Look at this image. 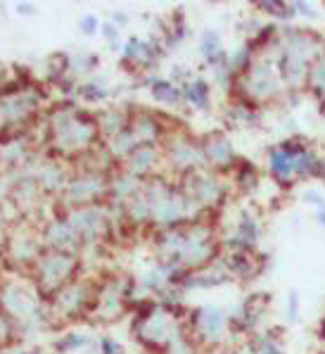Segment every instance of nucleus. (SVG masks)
<instances>
[{"label": "nucleus", "mask_w": 325, "mask_h": 354, "mask_svg": "<svg viewBox=\"0 0 325 354\" xmlns=\"http://www.w3.org/2000/svg\"><path fill=\"white\" fill-rule=\"evenodd\" d=\"M102 34L107 36V41H110L112 48L117 46V26H115V21H107V24H102Z\"/></svg>", "instance_id": "a878e982"}, {"label": "nucleus", "mask_w": 325, "mask_h": 354, "mask_svg": "<svg viewBox=\"0 0 325 354\" xmlns=\"http://www.w3.org/2000/svg\"><path fill=\"white\" fill-rule=\"evenodd\" d=\"M34 178H36V183H39L43 195H55V198H59V195L64 193V188H67L72 174H69V169L62 160L48 157V160L39 162V169H36Z\"/></svg>", "instance_id": "f8f14e48"}, {"label": "nucleus", "mask_w": 325, "mask_h": 354, "mask_svg": "<svg viewBox=\"0 0 325 354\" xmlns=\"http://www.w3.org/2000/svg\"><path fill=\"white\" fill-rule=\"evenodd\" d=\"M36 157L34 138L29 131H8L0 133V169L19 171Z\"/></svg>", "instance_id": "6e6552de"}, {"label": "nucleus", "mask_w": 325, "mask_h": 354, "mask_svg": "<svg viewBox=\"0 0 325 354\" xmlns=\"http://www.w3.org/2000/svg\"><path fill=\"white\" fill-rule=\"evenodd\" d=\"M31 281L41 299H50L64 286L77 281L81 276L79 252H59V250H43L36 264L31 266Z\"/></svg>", "instance_id": "7ed1b4c3"}, {"label": "nucleus", "mask_w": 325, "mask_h": 354, "mask_svg": "<svg viewBox=\"0 0 325 354\" xmlns=\"http://www.w3.org/2000/svg\"><path fill=\"white\" fill-rule=\"evenodd\" d=\"M204 160H209L211 165H228L233 160V150H230V143L226 138H221V136H214V138H207V143H204Z\"/></svg>", "instance_id": "2eb2a0df"}, {"label": "nucleus", "mask_w": 325, "mask_h": 354, "mask_svg": "<svg viewBox=\"0 0 325 354\" xmlns=\"http://www.w3.org/2000/svg\"><path fill=\"white\" fill-rule=\"evenodd\" d=\"M90 337L83 333H77V330H69L62 337H57L55 342V352L57 354H69V352H77V350H86L90 345Z\"/></svg>", "instance_id": "a211bd4d"}, {"label": "nucleus", "mask_w": 325, "mask_h": 354, "mask_svg": "<svg viewBox=\"0 0 325 354\" xmlns=\"http://www.w3.org/2000/svg\"><path fill=\"white\" fill-rule=\"evenodd\" d=\"M41 243L46 250H59V252H79L81 241L72 224L67 221L64 212H55L50 221H46L41 228Z\"/></svg>", "instance_id": "9d476101"}, {"label": "nucleus", "mask_w": 325, "mask_h": 354, "mask_svg": "<svg viewBox=\"0 0 325 354\" xmlns=\"http://www.w3.org/2000/svg\"><path fill=\"white\" fill-rule=\"evenodd\" d=\"M254 350H257V354H280V350L275 347V342H270V340H259Z\"/></svg>", "instance_id": "393cba45"}, {"label": "nucleus", "mask_w": 325, "mask_h": 354, "mask_svg": "<svg viewBox=\"0 0 325 354\" xmlns=\"http://www.w3.org/2000/svg\"><path fill=\"white\" fill-rule=\"evenodd\" d=\"M19 340H21V335H19L17 324H14L5 312H0V352L12 350Z\"/></svg>", "instance_id": "6ab92c4d"}, {"label": "nucleus", "mask_w": 325, "mask_h": 354, "mask_svg": "<svg viewBox=\"0 0 325 354\" xmlns=\"http://www.w3.org/2000/svg\"><path fill=\"white\" fill-rule=\"evenodd\" d=\"M97 19L93 17V15H88V17H83L79 21V29H81V34H86V36H93L95 31H97Z\"/></svg>", "instance_id": "b1692460"}, {"label": "nucleus", "mask_w": 325, "mask_h": 354, "mask_svg": "<svg viewBox=\"0 0 325 354\" xmlns=\"http://www.w3.org/2000/svg\"><path fill=\"white\" fill-rule=\"evenodd\" d=\"M97 67V55L90 53H77V55H69V76L79 79V76H88Z\"/></svg>", "instance_id": "412c9836"}, {"label": "nucleus", "mask_w": 325, "mask_h": 354, "mask_svg": "<svg viewBox=\"0 0 325 354\" xmlns=\"http://www.w3.org/2000/svg\"><path fill=\"white\" fill-rule=\"evenodd\" d=\"M155 162H157V150L152 145H138L126 157V165H128L126 171H131L133 176H140V174H148L155 167Z\"/></svg>", "instance_id": "4468645a"}, {"label": "nucleus", "mask_w": 325, "mask_h": 354, "mask_svg": "<svg viewBox=\"0 0 325 354\" xmlns=\"http://www.w3.org/2000/svg\"><path fill=\"white\" fill-rule=\"evenodd\" d=\"M10 190H12V183H10V178L8 176H0V203L8 198Z\"/></svg>", "instance_id": "bb28decb"}, {"label": "nucleus", "mask_w": 325, "mask_h": 354, "mask_svg": "<svg viewBox=\"0 0 325 354\" xmlns=\"http://www.w3.org/2000/svg\"><path fill=\"white\" fill-rule=\"evenodd\" d=\"M67 221L77 231L81 248L95 245L102 238V233L107 231V212L100 205L90 207H79V209H67L64 212Z\"/></svg>", "instance_id": "1a4fd4ad"}, {"label": "nucleus", "mask_w": 325, "mask_h": 354, "mask_svg": "<svg viewBox=\"0 0 325 354\" xmlns=\"http://www.w3.org/2000/svg\"><path fill=\"white\" fill-rule=\"evenodd\" d=\"M97 129H100V136H105L107 140H112L115 136H119L121 131L128 129L131 124V114H124L121 110H107L97 114Z\"/></svg>", "instance_id": "ddd939ff"}, {"label": "nucleus", "mask_w": 325, "mask_h": 354, "mask_svg": "<svg viewBox=\"0 0 325 354\" xmlns=\"http://www.w3.org/2000/svg\"><path fill=\"white\" fill-rule=\"evenodd\" d=\"M190 190L202 205H214L221 198V186L214 176H195Z\"/></svg>", "instance_id": "dca6fc26"}, {"label": "nucleus", "mask_w": 325, "mask_h": 354, "mask_svg": "<svg viewBox=\"0 0 325 354\" xmlns=\"http://www.w3.org/2000/svg\"><path fill=\"white\" fill-rule=\"evenodd\" d=\"M107 188H110V174L79 169V171L72 174V178H69L64 193L57 198L59 212L100 205L102 200L107 198Z\"/></svg>", "instance_id": "423d86ee"}, {"label": "nucleus", "mask_w": 325, "mask_h": 354, "mask_svg": "<svg viewBox=\"0 0 325 354\" xmlns=\"http://www.w3.org/2000/svg\"><path fill=\"white\" fill-rule=\"evenodd\" d=\"M110 95L107 91V81L102 76H90L88 81L77 86V97H81L83 102H102Z\"/></svg>", "instance_id": "f3484780"}, {"label": "nucleus", "mask_w": 325, "mask_h": 354, "mask_svg": "<svg viewBox=\"0 0 325 354\" xmlns=\"http://www.w3.org/2000/svg\"><path fill=\"white\" fill-rule=\"evenodd\" d=\"M183 93H186V100L197 107V110H207L209 107V86L202 79H193Z\"/></svg>", "instance_id": "aec40b11"}, {"label": "nucleus", "mask_w": 325, "mask_h": 354, "mask_svg": "<svg viewBox=\"0 0 325 354\" xmlns=\"http://www.w3.org/2000/svg\"><path fill=\"white\" fill-rule=\"evenodd\" d=\"M193 335L202 345H216L226 333V317L219 307H199L193 312Z\"/></svg>", "instance_id": "9b49d317"}, {"label": "nucleus", "mask_w": 325, "mask_h": 354, "mask_svg": "<svg viewBox=\"0 0 325 354\" xmlns=\"http://www.w3.org/2000/svg\"><path fill=\"white\" fill-rule=\"evenodd\" d=\"M150 88H152V95L161 102H176L178 95H181V91H178L171 81H164V79L150 81Z\"/></svg>", "instance_id": "4be33fe9"}, {"label": "nucleus", "mask_w": 325, "mask_h": 354, "mask_svg": "<svg viewBox=\"0 0 325 354\" xmlns=\"http://www.w3.org/2000/svg\"><path fill=\"white\" fill-rule=\"evenodd\" d=\"M135 290V283L126 276H110L95 283V304L90 319L97 324H112L126 314L128 299Z\"/></svg>", "instance_id": "39448f33"}, {"label": "nucleus", "mask_w": 325, "mask_h": 354, "mask_svg": "<svg viewBox=\"0 0 325 354\" xmlns=\"http://www.w3.org/2000/svg\"><path fill=\"white\" fill-rule=\"evenodd\" d=\"M43 243H41V233L31 231V228H14L12 233L5 241V259L10 266L14 269H26L31 271V266L36 264V259L43 252Z\"/></svg>", "instance_id": "0eeeda50"}, {"label": "nucleus", "mask_w": 325, "mask_h": 354, "mask_svg": "<svg viewBox=\"0 0 325 354\" xmlns=\"http://www.w3.org/2000/svg\"><path fill=\"white\" fill-rule=\"evenodd\" d=\"M46 140L50 157L77 162L86 152L97 148L100 129L95 114L79 110L72 100H59L46 114Z\"/></svg>", "instance_id": "f257e3e1"}, {"label": "nucleus", "mask_w": 325, "mask_h": 354, "mask_svg": "<svg viewBox=\"0 0 325 354\" xmlns=\"http://www.w3.org/2000/svg\"><path fill=\"white\" fill-rule=\"evenodd\" d=\"M95 304V281L79 279L64 286L57 295L48 299L55 324H77V321L90 319Z\"/></svg>", "instance_id": "20e7f679"}, {"label": "nucleus", "mask_w": 325, "mask_h": 354, "mask_svg": "<svg viewBox=\"0 0 325 354\" xmlns=\"http://www.w3.org/2000/svg\"><path fill=\"white\" fill-rule=\"evenodd\" d=\"M12 354H41V352H29V350H19V352H12Z\"/></svg>", "instance_id": "c85d7f7f"}, {"label": "nucleus", "mask_w": 325, "mask_h": 354, "mask_svg": "<svg viewBox=\"0 0 325 354\" xmlns=\"http://www.w3.org/2000/svg\"><path fill=\"white\" fill-rule=\"evenodd\" d=\"M46 102V88L31 76H10L0 81V133L29 131Z\"/></svg>", "instance_id": "f03ea898"}, {"label": "nucleus", "mask_w": 325, "mask_h": 354, "mask_svg": "<svg viewBox=\"0 0 325 354\" xmlns=\"http://www.w3.org/2000/svg\"><path fill=\"white\" fill-rule=\"evenodd\" d=\"M97 350H100V354H124L121 345L117 340H112V337H100Z\"/></svg>", "instance_id": "5701e85b"}, {"label": "nucleus", "mask_w": 325, "mask_h": 354, "mask_svg": "<svg viewBox=\"0 0 325 354\" xmlns=\"http://www.w3.org/2000/svg\"><path fill=\"white\" fill-rule=\"evenodd\" d=\"M17 12H19V15H34V12H36V8H34L31 3H19V5H17Z\"/></svg>", "instance_id": "cd10ccee"}]
</instances>
